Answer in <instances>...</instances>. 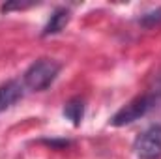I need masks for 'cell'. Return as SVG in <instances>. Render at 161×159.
<instances>
[{
  "label": "cell",
  "mask_w": 161,
  "mask_h": 159,
  "mask_svg": "<svg viewBox=\"0 0 161 159\" xmlns=\"http://www.w3.org/2000/svg\"><path fill=\"white\" fill-rule=\"evenodd\" d=\"M139 23H141L142 26H146V28H152V26L159 25V23H161V8H159V9H156V11H150V13L142 15Z\"/></svg>",
  "instance_id": "7"
},
{
  "label": "cell",
  "mask_w": 161,
  "mask_h": 159,
  "mask_svg": "<svg viewBox=\"0 0 161 159\" xmlns=\"http://www.w3.org/2000/svg\"><path fill=\"white\" fill-rule=\"evenodd\" d=\"M69 19H71L69 9H66V8H58V9H54L53 15H51V19H49V23L45 25V28H43L41 34H43V36H54V34L62 32V30L68 26Z\"/></svg>",
  "instance_id": "5"
},
{
  "label": "cell",
  "mask_w": 161,
  "mask_h": 159,
  "mask_svg": "<svg viewBox=\"0 0 161 159\" xmlns=\"http://www.w3.org/2000/svg\"><path fill=\"white\" fill-rule=\"evenodd\" d=\"M158 103V96L156 94H142L137 96L135 99H131L127 105H124L118 112H114V116L111 118V125L114 127H122V125H129L142 116H146Z\"/></svg>",
  "instance_id": "2"
},
{
  "label": "cell",
  "mask_w": 161,
  "mask_h": 159,
  "mask_svg": "<svg viewBox=\"0 0 161 159\" xmlns=\"http://www.w3.org/2000/svg\"><path fill=\"white\" fill-rule=\"evenodd\" d=\"M137 159H161V125H150L133 142Z\"/></svg>",
  "instance_id": "3"
},
{
  "label": "cell",
  "mask_w": 161,
  "mask_h": 159,
  "mask_svg": "<svg viewBox=\"0 0 161 159\" xmlns=\"http://www.w3.org/2000/svg\"><path fill=\"white\" fill-rule=\"evenodd\" d=\"M30 6H34V4L32 2H9V4H4L0 9L2 11H11V9H26Z\"/></svg>",
  "instance_id": "8"
},
{
  "label": "cell",
  "mask_w": 161,
  "mask_h": 159,
  "mask_svg": "<svg viewBox=\"0 0 161 159\" xmlns=\"http://www.w3.org/2000/svg\"><path fill=\"white\" fill-rule=\"evenodd\" d=\"M25 94V84L21 80H8L0 84V112L11 109Z\"/></svg>",
  "instance_id": "4"
},
{
  "label": "cell",
  "mask_w": 161,
  "mask_h": 159,
  "mask_svg": "<svg viewBox=\"0 0 161 159\" xmlns=\"http://www.w3.org/2000/svg\"><path fill=\"white\" fill-rule=\"evenodd\" d=\"M60 69V62L53 58H40L25 71V86L34 92H43L56 80Z\"/></svg>",
  "instance_id": "1"
},
{
  "label": "cell",
  "mask_w": 161,
  "mask_h": 159,
  "mask_svg": "<svg viewBox=\"0 0 161 159\" xmlns=\"http://www.w3.org/2000/svg\"><path fill=\"white\" fill-rule=\"evenodd\" d=\"M64 116L71 120L73 125H80V122L84 118V101L80 97H71L64 105Z\"/></svg>",
  "instance_id": "6"
}]
</instances>
